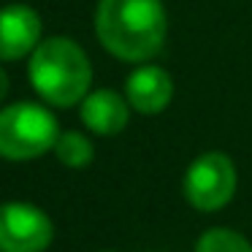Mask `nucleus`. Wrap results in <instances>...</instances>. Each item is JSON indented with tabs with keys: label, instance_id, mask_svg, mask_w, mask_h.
<instances>
[{
	"label": "nucleus",
	"instance_id": "obj_9",
	"mask_svg": "<svg viewBox=\"0 0 252 252\" xmlns=\"http://www.w3.org/2000/svg\"><path fill=\"white\" fill-rule=\"evenodd\" d=\"M52 152H55L57 160H60L63 165H68V168H87V165L95 160L93 141H90L84 133H79V130L60 133Z\"/></svg>",
	"mask_w": 252,
	"mask_h": 252
},
{
	"label": "nucleus",
	"instance_id": "obj_6",
	"mask_svg": "<svg viewBox=\"0 0 252 252\" xmlns=\"http://www.w3.org/2000/svg\"><path fill=\"white\" fill-rule=\"evenodd\" d=\"M174 79L165 68L152 65V63H141L133 68L125 79V98L133 111L144 117H155L165 111L174 100Z\"/></svg>",
	"mask_w": 252,
	"mask_h": 252
},
{
	"label": "nucleus",
	"instance_id": "obj_11",
	"mask_svg": "<svg viewBox=\"0 0 252 252\" xmlns=\"http://www.w3.org/2000/svg\"><path fill=\"white\" fill-rule=\"evenodd\" d=\"M8 95V76H6V71L0 68V100Z\"/></svg>",
	"mask_w": 252,
	"mask_h": 252
},
{
	"label": "nucleus",
	"instance_id": "obj_1",
	"mask_svg": "<svg viewBox=\"0 0 252 252\" xmlns=\"http://www.w3.org/2000/svg\"><path fill=\"white\" fill-rule=\"evenodd\" d=\"M95 35L117 60L149 63L168 35L163 0H98Z\"/></svg>",
	"mask_w": 252,
	"mask_h": 252
},
{
	"label": "nucleus",
	"instance_id": "obj_8",
	"mask_svg": "<svg viewBox=\"0 0 252 252\" xmlns=\"http://www.w3.org/2000/svg\"><path fill=\"white\" fill-rule=\"evenodd\" d=\"M130 111L133 109L125 95L103 87L87 93V98L82 100V109H79V117H82L84 127L93 130L95 136H117L127 127Z\"/></svg>",
	"mask_w": 252,
	"mask_h": 252
},
{
	"label": "nucleus",
	"instance_id": "obj_7",
	"mask_svg": "<svg viewBox=\"0 0 252 252\" xmlns=\"http://www.w3.org/2000/svg\"><path fill=\"white\" fill-rule=\"evenodd\" d=\"M41 17L28 3H11L0 8V60L14 63L30 57L41 44Z\"/></svg>",
	"mask_w": 252,
	"mask_h": 252
},
{
	"label": "nucleus",
	"instance_id": "obj_5",
	"mask_svg": "<svg viewBox=\"0 0 252 252\" xmlns=\"http://www.w3.org/2000/svg\"><path fill=\"white\" fill-rule=\"evenodd\" d=\"M55 225L44 209L25 201L0 203V252H46Z\"/></svg>",
	"mask_w": 252,
	"mask_h": 252
},
{
	"label": "nucleus",
	"instance_id": "obj_12",
	"mask_svg": "<svg viewBox=\"0 0 252 252\" xmlns=\"http://www.w3.org/2000/svg\"><path fill=\"white\" fill-rule=\"evenodd\" d=\"M100 252H114V250H100Z\"/></svg>",
	"mask_w": 252,
	"mask_h": 252
},
{
	"label": "nucleus",
	"instance_id": "obj_2",
	"mask_svg": "<svg viewBox=\"0 0 252 252\" xmlns=\"http://www.w3.org/2000/svg\"><path fill=\"white\" fill-rule=\"evenodd\" d=\"M28 76L41 100L57 109H71L87 98L93 84V63L73 38L52 35L33 49Z\"/></svg>",
	"mask_w": 252,
	"mask_h": 252
},
{
	"label": "nucleus",
	"instance_id": "obj_4",
	"mask_svg": "<svg viewBox=\"0 0 252 252\" xmlns=\"http://www.w3.org/2000/svg\"><path fill=\"white\" fill-rule=\"evenodd\" d=\"M236 185H239V174H236V163L225 152H203L187 165L185 179H182V190L192 209L198 212H220L228 206L236 195Z\"/></svg>",
	"mask_w": 252,
	"mask_h": 252
},
{
	"label": "nucleus",
	"instance_id": "obj_3",
	"mask_svg": "<svg viewBox=\"0 0 252 252\" xmlns=\"http://www.w3.org/2000/svg\"><path fill=\"white\" fill-rule=\"evenodd\" d=\"M60 136L57 120L46 106L19 100L0 109V158L35 160L52 152Z\"/></svg>",
	"mask_w": 252,
	"mask_h": 252
},
{
	"label": "nucleus",
	"instance_id": "obj_10",
	"mask_svg": "<svg viewBox=\"0 0 252 252\" xmlns=\"http://www.w3.org/2000/svg\"><path fill=\"white\" fill-rule=\"evenodd\" d=\"M195 252H252V244L230 228H209L195 241Z\"/></svg>",
	"mask_w": 252,
	"mask_h": 252
}]
</instances>
